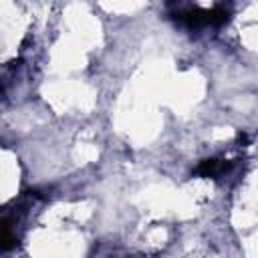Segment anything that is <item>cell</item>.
Masks as SVG:
<instances>
[{"label":"cell","instance_id":"cell-1","mask_svg":"<svg viewBox=\"0 0 258 258\" xmlns=\"http://www.w3.org/2000/svg\"><path fill=\"white\" fill-rule=\"evenodd\" d=\"M173 18H177L179 22L187 24V26H218V24H224L228 18H230V10L224 6V4H218L210 10H204V8H185V10H177L173 14Z\"/></svg>","mask_w":258,"mask_h":258},{"label":"cell","instance_id":"cell-2","mask_svg":"<svg viewBox=\"0 0 258 258\" xmlns=\"http://www.w3.org/2000/svg\"><path fill=\"white\" fill-rule=\"evenodd\" d=\"M232 167V161H222V159H206L196 167V173L204 175V177H218L222 173H226Z\"/></svg>","mask_w":258,"mask_h":258}]
</instances>
